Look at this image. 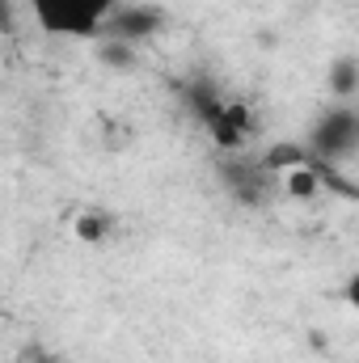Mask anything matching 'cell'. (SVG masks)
<instances>
[{
	"mask_svg": "<svg viewBox=\"0 0 359 363\" xmlns=\"http://www.w3.org/2000/svg\"><path fill=\"white\" fill-rule=\"evenodd\" d=\"M304 152L317 169L326 165H347L359 152V110L355 101H338L330 110H321L309 127V140H304Z\"/></svg>",
	"mask_w": 359,
	"mask_h": 363,
	"instance_id": "7a4b0ae2",
	"label": "cell"
},
{
	"mask_svg": "<svg viewBox=\"0 0 359 363\" xmlns=\"http://www.w3.org/2000/svg\"><path fill=\"white\" fill-rule=\"evenodd\" d=\"M34 17V26L47 34V38H77V43H89L101 38V26L106 17L114 13L118 0H21Z\"/></svg>",
	"mask_w": 359,
	"mask_h": 363,
	"instance_id": "6da1fadb",
	"label": "cell"
},
{
	"mask_svg": "<svg viewBox=\"0 0 359 363\" xmlns=\"http://www.w3.org/2000/svg\"><path fill=\"white\" fill-rule=\"evenodd\" d=\"M17 30V0H0V34Z\"/></svg>",
	"mask_w": 359,
	"mask_h": 363,
	"instance_id": "ba28073f",
	"label": "cell"
},
{
	"mask_svg": "<svg viewBox=\"0 0 359 363\" xmlns=\"http://www.w3.org/2000/svg\"><path fill=\"white\" fill-rule=\"evenodd\" d=\"M161 30H165V9L161 4H127V0H118L114 13L101 26V38L123 43V47H136V43H148Z\"/></svg>",
	"mask_w": 359,
	"mask_h": 363,
	"instance_id": "3957f363",
	"label": "cell"
},
{
	"mask_svg": "<svg viewBox=\"0 0 359 363\" xmlns=\"http://www.w3.org/2000/svg\"><path fill=\"white\" fill-rule=\"evenodd\" d=\"M77 233H81L85 241H101V233H106V220H101V216H85V220L77 224Z\"/></svg>",
	"mask_w": 359,
	"mask_h": 363,
	"instance_id": "52a82bcc",
	"label": "cell"
},
{
	"mask_svg": "<svg viewBox=\"0 0 359 363\" xmlns=\"http://www.w3.org/2000/svg\"><path fill=\"white\" fill-rule=\"evenodd\" d=\"M203 131L211 135V144L216 148H228V152H237L250 135H254V114H250V106L245 101H233V97H224L216 110H211V118L203 123Z\"/></svg>",
	"mask_w": 359,
	"mask_h": 363,
	"instance_id": "5b68a950",
	"label": "cell"
},
{
	"mask_svg": "<svg viewBox=\"0 0 359 363\" xmlns=\"http://www.w3.org/2000/svg\"><path fill=\"white\" fill-rule=\"evenodd\" d=\"M326 85H330V93L338 97V101H355L359 93V55H338L334 64H330V72H326Z\"/></svg>",
	"mask_w": 359,
	"mask_h": 363,
	"instance_id": "8992f818",
	"label": "cell"
},
{
	"mask_svg": "<svg viewBox=\"0 0 359 363\" xmlns=\"http://www.w3.org/2000/svg\"><path fill=\"white\" fill-rule=\"evenodd\" d=\"M220 182H224V190H228L237 203H245V207H263L270 194H275V186H279V178L270 174L258 157H228V161L220 165Z\"/></svg>",
	"mask_w": 359,
	"mask_h": 363,
	"instance_id": "277c9868",
	"label": "cell"
}]
</instances>
